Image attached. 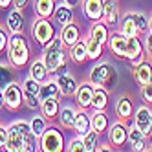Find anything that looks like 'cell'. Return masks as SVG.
<instances>
[{
	"label": "cell",
	"instance_id": "cell-1",
	"mask_svg": "<svg viewBox=\"0 0 152 152\" xmlns=\"http://www.w3.org/2000/svg\"><path fill=\"white\" fill-rule=\"evenodd\" d=\"M7 152H33L39 150V137L31 132V126L26 121H15L7 126Z\"/></svg>",
	"mask_w": 152,
	"mask_h": 152
},
{
	"label": "cell",
	"instance_id": "cell-2",
	"mask_svg": "<svg viewBox=\"0 0 152 152\" xmlns=\"http://www.w3.org/2000/svg\"><path fill=\"white\" fill-rule=\"evenodd\" d=\"M42 61L51 75H61L66 72V46L61 37H53L44 46Z\"/></svg>",
	"mask_w": 152,
	"mask_h": 152
},
{
	"label": "cell",
	"instance_id": "cell-3",
	"mask_svg": "<svg viewBox=\"0 0 152 152\" xmlns=\"http://www.w3.org/2000/svg\"><path fill=\"white\" fill-rule=\"evenodd\" d=\"M7 61L15 68H22L29 61V44L22 33H13L7 44Z\"/></svg>",
	"mask_w": 152,
	"mask_h": 152
},
{
	"label": "cell",
	"instance_id": "cell-4",
	"mask_svg": "<svg viewBox=\"0 0 152 152\" xmlns=\"http://www.w3.org/2000/svg\"><path fill=\"white\" fill-rule=\"evenodd\" d=\"M90 83L94 86H101V88L110 92L117 84V70L110 62H99L95 64L90 72Z\"/></svg>",
	"mask_w": 152,
	"mask_h": 152
},
{
	"label": "cell",
	"instance_id": "cell-5",
	"mask_svg": "<svg viewBox=\"0 0 152 152\" xmlns=\"http://www.w3.org/2000/svg\"><path fill=\"white\" fill-rule=\"evenodd\" d=\"M39 148L44 152H61L64 150V137L57 126H46L44 134L39 137Z\"/></svg>",
	"mask_w": 152,
	"mask_h": 152
},
{
	"label": "cell",
	"instance_id": "cell-6",
	"mask_svg": "<svg viewBox=\"0 0 152 152\" xmlns=\"http://www.w3.org/2000/svg\"><path fill=\"white\" fill-rule=\"evenodd\" d=\"M31 35H33V39L39 46H46L55 37V28L50 22V18L37 17L33 20V26H31Z\"/></svg>",
	"mask_w": 152,
	"mask_h": 152
},
{
	"label": "cell",
	"instance_id": "cell-7",
	"mask_svg": "<svg viewBox=\"0 0 152 152\" xmlns=\"http://www.w3.org/2000/svg\"><path fill=\"white\" fill-rule=\"evenodd\" d=\"M4 99H6V108L7 110H18L24 103V92H22V86L17 84L15 81L11 84H7V88L4 90Z\"/></svg>",
	"mask_w": 152,
	"mask_h": 152
},
{
	"label": "cell",
	"instance_id": "cell-8",
	"mask_svg": "<svg viewBox=\"0 0 152 152\" xmlns=\"http://www.w3.org/2000/svg\"><path fill=\"white\" fill-rule=\"evenodd\" d=\"M134 125L145 136H152V112H150V108L147 104L139 106L134 112Z\"/></svg>",
	"mask_w": 152,
	"mask_h": 152
},
{
	"label": "cell",
	"instance_id": "cell-9",
	"mask_svg": "<svg viewBox=\"0 0 152 152\" xmlns=\"http://www.w3.org/2000/svg\"><path fill=\"white\" fill-rule=\"evenodd\" d=\"M126 61H130L132 66L143 61V44L139 37H128L126 39Z\"/></svg>",
	"mask_w": 152,
	"mask_h": 152
},
{
	"label": "cell",
	"instance_id": "cell-10",
	"mask_svg": "<svg viewBox=\"0 0 152 152\" xmlns=\"http://www.w3.org/2000/svg\"><path fill=\"white\" fill-rule=\"evenodd\" d=\"M92 95H94V84L92 83H83L77 86L75 92V103L81 110H88L92 106Z\"/></svg>",
	"mask_w": 152,
	"mask_h": 152
},
{
	"label": "cell",
	"instance_id": "cell-11",
	"mask_svg": "<svg viewBox=\"0 0 152 152\" xmlns=\"http://www.w3.org/2000/svg\"><path fill=\"white\" fill-rule=\"evenodd\" d=\"M108 139H110L112 147H123L128 141V128L125 126V121H117L110 126L108 132Z\"/></svg>",
	"mask_w": 152,
	"mask_h": 152
},
{
	"label": "cell",
	"instance_id": "cell-12",
	"mask_svg": "<svg viewBox=\"0 0 152 152\" xmlns=\"http://www.w3.org/2000/svg\"><path fill=\"white\" fill-rule=\"evenodd\" d=\"M103 22L112 28L119 22V4L117 0H103Z\"/></svg>",
	"mask_w": 152,
	"mask_h": 152
},
{
	"label": "cell",
	"instance_id": "cell-13",
	"mask_svg": "<svg viewBox=\"0 0 152 152\" xmlns=\"http://www.w3.org/2000/svg\"><path fill=\"white\" fill-rule=\"evenodd\" d=\"M83 13L88 20H103V0H83Z\"/></svg>",
	"mask_w": 152,
	"mask_h": 152
},
{
	"label": "cell",
	"instance_id": "cell-14",
	"mask_svg": "<svg viewBox=\"0 0 152 152\" xmlns=\"http://www.w3.org/2000/svg\"><path fill=\"white\" fill-rule=\"evenodd\" d=\"M55 81H57V84H59V90H61V94H62V97H70V95H75V92H77V81H75V77L73 75H70V73H61V75H57L55 77Z\"/></svg>",
	"mask_w": 152,
	"mask_h": 152
},
{
	"label": "cell",
	"instance_id": "cell-15",
	"mask_svg": "<svg viewBox=\"0 0 152 152\" xmlns=\"http://www.w3.org/2000/svg\"><path fill=\"white\" fill-rule=\"evenodd\" d=\"M134 79L139 86L152 83V62L150 61H141L139 64L134 66Z\"/></svg>",
	"mask_w": 152,
	"mask_h": 152
},
{
	"label": "cell",
	"instance_id": "cell-16",
	"mask_svg": "<svg viewBox=\"0 0 152 152\" xmlns=\"http://www.w3.org/2000/svg\"><path fill=\"white\" fill-rule=\"evenodd\" d=\"M108 46L110 51L119 59H126V37L123 33H110L108 37Z\"/></svg>",
	"mask_w": 152,
	"mask_h": 152
},
{
	"label": "cell",
	"instance_id": "cell-17",
	"mask_svg": "<svg viewBox=\"0 0 152 152\" xmlns=\"http://www.w3.org/2000/svg\"><path fill=\"white\" fill-rule=\"evenodd\" d=\"M73 130L79 137L86 136L92 130V115L86 114V110H79L75 114V121H73Z\"/></svg>",
	"mask_w": 152,
	"mask_h": 152
},
{
	"label": "cell",
	"instance_id": "cell-18",
	"mask_svg": "<svg viewBox=\"0 0 152 152\" xmlns=\"http://www.w3.org/2000/svg\"><path fill=\"white\" fill-rule=\"evenodd\" d=\"M115 114L121 121H126V119L134 117V103L130 99V95H121L115 103Z\"/></svg>",
	"mask_w": 152,
	"mask_h": 152
},
{
	"label": "cell",
	"instance_id": "cell-19",
	"mask_svg": "<svg viewBox=\"0 0 152 152\" xmlns=\"http://www.w3.org/2000/svg\"><path fill=\"white\" fill-rule=\"evenodd\" d=\"M40 110H42V115L50 121L59 117V112H61V104H59V99L55 97H48V99H42L40 101Z\"/></svg>",
	"mask_w": 152,
	"mask_h": 152
},
{
	"label": "cell",
	"instance_id": "cell-20",
	"mask_svg": "<svg viewBox=\"0 0 152 152\" xmlns=\"http://www.w3.org/2000/svg\"><path fill=\"white\" fill-rule=\"evenodd\" d=\"M7 29L11 33H22L24 29V17H22V9H11L7 15Z\"/></svg>",
	"mask_w": 152,
	"mask_h": 152
},
{
	"label": "cell",
	"instance_id": "cell-21",
	"mask_svg": "<svg viewBox=\"0 0 152 152\" xmlns=\"http://www.w3.org/2000/svg\"><path fill=\"white\" fill-rule=\"evenodd\" d=\"M64 42V46L70 48L73 46L75 42H77L81 39V33H79V26H75L73 22L72 24H66V26H62V31H61V35H59Z\"/></svg>",
	"mask_w": 152,
	"mask_h": 152
},
{
	"label": "cell",
	"instance_id": "cell-22",
	"mask_svg": "<svg viewBox=\"0 0 152 152\" xmlns=\"http://www.w3.org/2000/svg\"><path fill=\"white\" fill-rule=\"evenodd\" d=\"M70 57L73 62L77 64H84L88 61V50H86V40L79 39L73 46H70Z\"/></svg>",
	"mask_w": 152,
	"mask_h": 152
},
{
	"label": "cell",
	"instance_id": "cell-23",
	"mask_svg": "<svg viewBox=\"0 0 152 152\" xmlns=\"http://www.w3.org/2000/svg\"><path fill=\"white\" fill-rule=\"evenodd\" d=\"M39 97H40V101L42 99H48V97H55V99H61L62 97V94H61V90H59V84H57V81L55 79H46L44 83L40 84V94H39Z\"/></svg>",
	"mask_w": 152,
	"mask_h": 152
},
{
	"label": "cell",
	"instance_id": "cell-24",
	"mask_svg": "<svg viewBox=\"0 0 152 152\" xmlns=\"http://www.w3.org/2000/svg\"><path fill=\"white\" fill-rule=\"evenodd\" d=\"M53 17H55V22L61 24V26H66V24L73 22V11H72V7L68 4L57 6L55 11H53Z\"/></svg>",
	"mask_w": 152,
	"mask_h": 152
},
{
	"label": "cell",
	"instance_id": "cell-25",
	"mask_svg": "<svg viewBox=\"0 0 152 152\" xmlns=\"http://www.w3.org/2000/svg\"><path fill=\"white\" fill-rule=\"evenodd\" d=\"M48 73L50 72H48V68H46V64H44L42 59H37V61L31 62V66H29V77H33L39 83H44L48 79Z\"/></svg>",
	"mask_w": 152,
	"mask_h": 152
},
{
	"label": "cell",
	"instance_id": "cell-26",
	"mask_svg": "<svg viewBox=\"0 0 152 152\" xmlns=\"http://www.w3.org/2000/svg\"><path fill=\"white\" fill-rule=\"evenodd\" d=\"M108 106V92L101 86H94V95H92V106L94 110H104Z\"/></svg>",
	"mask_w": 152,
	"mask_h": 152
},
{
	"label": "cell",
	"instance_id": "cell-27",
	"mask_svg": "<svg viewBox=\"0 0 152 152\" xmlns=\"http://www.w3.org/2000/svg\"><path fill=\"white\" fill-rule=\"evenodd\" d=\"M121 33L128 39V37H139V31H137V26H136V20H134V15L132 11L126 13L123 18H121Z\"/></svg>",
	"mask_w": 152,
	"mask_h": 152
},
{
	"label": "cell",
	"instance_id": "cell-28",
	"mask_svg": "<svg viewBox=\"0 0 152 152\" xmlns=\"http://www.w3.org/2000/svg\"><path fill=\"white\" fill-rule=\"evenodd\" d=\"M92 39L99 40L101 44H106L108 42V37H110V31H108V26L103 22V20H99V22H95L92 28H90V35Z\"/></svg>",
	"mask_w": 152,
	"mask_h": 152
},
{
	"label": "cell",
	"instance_id": "cell-29",
	"mask_svg": "<svg viewBox=\"0 0 152 152\" xmlns=\"http://www.w3.org/2000/svg\"><path fill=\"white\" fill-rule=\"evenodd\" d=\"M75 108L66 104V106H62L61 108V112H59V123L62 128H72L73 130V121H75Z\"/></svg>",
	"mask_w": 152,
	"mask_h": 152
},
{
	"label": "cell",
	"instance_id": "cell-30",
	"mask_svg": "<svg viewBox=\"0 0 152 152\" xmlns=\"http://www.w3.org/2000/svg\"><path fill=\"white\" fill-rule=\"evenodd\" d=\"M92 128L95 130L97 134L106 132V128H108V115L104 114V110H94V114H92Z\"/></svg>",
	"mask_w": 152,
	"mask_h": 152
},
{
	"label": "cell",
	"instance_id": "cell-31",
	"mask_svg": "<svg viewBox=\"0 0 152 152\" xmlns=\"http://www.w3.org/2000/svg\"><path fill=\"white\" fill-rule=\"evenodd\" d=\"M55 11V0H35V13L37 17L50 18Z\"/></svg>",
	"mask_w": 152,
	"mask_h": 152
},
{
	"label": "cell",
	"instance_id": "cell-32",
	"mask_svg": "<svg viewBox=\"0 0 152 152\" xmlns=\"http://www.w3.org/2000/svg\"><path fill=\"white\" fill-rule=\"evenodd\" d=\"M86 50H88V59L92 61H99L103 57V51H104V44H101L99 40H95L92 37L86 39Z\"/></svg>",
	"mask_w": 152,
	"mask_h": 152
},
{
	"label": "cell",
	"instance_id": "cell-33",
	"mask_svg": "<svg viewBox=\"0 0 152 152\" xmlns=\"http://www.w3.org/2000/svg\"><path fill=\"white\" fill-rule=\"evenodd\" d=\"M13 70L9 64H0V92H4L7 88V84L13 83Z\"/></svg>",
	"mask_w": 152,
	"mask_h": 152
},
{
	"label": "cell",
	"instance_id": "cell-34",
	"mask_svg": "<svg viewBox=\"0 0 152 152\" xmlns=\"http://www.w3.org/2000/svg\"><path fill=\"white\" fill-rule=\"evenodd\" d=\"M40 84H42V83L35 81L33 77L24 79V83H22V92H24V95H33V97H39V94H40Z\"/></svg>",
	"mask_w": 152,
	"mask_h": 152
},
{
	"label": "cell",
	"instance_id": "cell-35",
	"mask_svg": "<svg viewBox=\"0 0 152 152\" xmlns=\"http://www.w3.org/2000/svg\"><path fill=\"white\" fill-rule=\"evenodd\" d=\"M29 126H31V132L35 134V137H40L42 134H44V130H46V117H44V115H35V117H31Z\"/></svg>",
	"mask_w": 152,
	"mask_h": 152
},
{
	"label": "cell",
	"instance_id": "cell-36",
	"mask_svg": "<svg viewBox=\"0 0 152 152\" xmlns=\"http://www.w3.org/2000/svg\"><path fill=\"white\" fill-rule=\"evenodd\" d=\"M134 15V20H136V26H137V31H139V35H145L147 31L150 29V20L147 18L145 13H137V11H132Z\"/></svg>",
	"mask_w": 152,
	"mask_h": 152
},
{
	"label": "cell",
	"instance_id": "cell-37",
	"mask_svg": "<svg viewBox=\"0 0 152 152\" xmlns=\"http://www.w3.org/2000/svg\"><path fill=\"white\" fill-rule=\"evenodd\" d=\"M97 137H99V134H97L94 128H92L86 136H83V141H84V152H94V150L97 148Z\"/></svg>",
	"mask_w": 152,
	"mask_h": 152
},
{
	"label": "cell",
	"instance_id": "cell-38",
	"mask_svg": "<svg viewBox=\"0 0 152 152\" xmlns=\"http://www.w3.org/2000/svg\"><path fill=\"white\" fill-rule=\"evenodd\" d=\"M66 150H68V152H79V150H84V141H83V137L75 136V137L70 141V143H68Z\"/></svg>",
	"mask_w": 152,
	"mask_h": 152
},
{
	"label": "cell",
	"instance_id": "cell-39",
	"mask_svg": "<svg viewBox=\"0 0 152 152\" xmlns=\"http://www.w3.org/2000/svg\"><path fill=\"white\" fill-rule=\"evenodd\" d=\"M139 139H147V136L141 132L136 125H132V126L128 128V141H130V143H134V141H139Z\"/></svg>",
	"mask_w": 152,
	"mask_h": 152
},
{
	"label": "cell",
	"instance_id": "cell-40",
	"mask_svg": "<svg viewBox=\"0 0 152 152\" xmlns=\"http://www.w3.org/2000/svg\"><path fill=\"white\" fill-rule=\"evenodd\" d=\"M7 44H9V33L4 29V26H0V53L7 51Z\"/></svg>",
	"mask_w": 152,
	"mask_h": 152
},
{
	"label": "cell",
	"instance_id": "cell-41",
	"mask_svg": "<svg viewBox=\"0 0 152 152\" xmlns=\"http://www.w3.org/2000/svg\"><path fill=\"white\" fill-rule=\"evenodd\" d=\"M141 97L147 104H152V83L141 86Z\"/></svg>",
	"mask_w": 152,
	"mask_h": 152
},
{
	"label": "cell",
	"instance_id": "cell-42",
	"mask_svg": "<svg viewBox=\"0 0 152 152\" xmlns=\"http://www.w3.org/2000/svg\"><path fill=\"white\" fill-rule=\"evenodd\" d=\"M6 143H7V126L0 125V148L6 150Z\"/></svg>",
	"mask_w": 152,
	"mask_h": 152
},
{
	"label": "cell",
	"instance_id": "cell-43",
	"mask_svg": "<svg viewBox=\"0 0 152 152\" xmlns=\"http://www.w3.org/2000/svg\"><path fill=\"white\" fill-rule=\"evenodd\" d=\"M145 50H147L148 55L152 57V29H148L145 33Z\"/></svg>",
	"mask_w": 152,
	"mask_h": 152
},
{
	"label": "cell",
	"instance_id": "cell-44",
	"mask_svg": "<svg viewBox=\"0 0 152 152\" xmlns=\"http://www.w3.org/2000/svg\"><path fill=\"white\" fill-rule=\"evenodd\" d=\"M132 145V150L136 152H141V150H147V145H145V139H139V141H134V143H130Z\"/></svg>",
	"mask_w": 152,
	"mask_h": 152
},
{
	"label": "cell",
	"instance_id": "cell-45",
	"mask_svg": "<svg viewBox=\"0 0 152 152\" xmlns=\"http://www.w3.org/2000/svg\"><path fill=\"white\" fill-rule=\"evenodd\" d=\"M13 4H15V7H18V9H24V7L29 4V0H13Z\"/></svg>",
	"mask_w": 152,
	"mask_h": 152
},
{
	"label": "cell",
	"instance_id": "cell-46",
	"mask_svg": "<svg viewBox=\"0 0 152 152\" xmlns=\"http://www.w3.org/2000/svg\"><path fill=\"white\" fill-rule=\"evenodd\" d=\"M13 4V0H0V9H7Z\"/></svg>",
	"mask_w": 152,
	"mask_h": 152
},
{
	"label": "cell",
	"instance_id": "cell-47",
	"mask_svg": "<svg viewBox=\"0 0 152 152\" xmlns=\"http://www.w3.org/2000/svg\"><path fill=\"white\" fill-rule=\"evenodd\" d=\"M95 150H112V145L110 143H104V145H97Z\"/></svg>",
	"mask_w": 152,
	"mask_h": 152
},
{
	"label": "cell",
	"instance_id": "cell-48",
	"mask_svg": "<svg viewBox=\"0 0 152 152\" xmlns=\"http://www.w3.org/2000/svg\"><path fill=\"white\" fill-rule=\"evenodd\" d=\"M81 0H64V4H68L70 7H75V6H79Z\"/></svg>",
	"mask_w": 152,
	"mask_h": 152
},
{
	"label": "cell",
	"instance_id": "cell-49",
	"mask_svg": "<svg viewBox=\"0 0 152 152\" xmlns=\"http://www.w3.org/2000/svg\"><path fill=\"white\" fill-rule=\"evenodd\" d=\"M6 106V99H4V92H0V108Z\"/></svg>",
	"mask_w": 152,
	"mask_h": 152
},
{
	"label": "cell",
	"instance_id": "cell-50",
	"mask_svg": "<svg viewBox=\"0 0 152 152\" xmlns=\"http://www.w3.org/2000/svg\"><path fill=\"white\" fill-rule=\"evenodd\" d=\"M150 29H152V20H150Z\"/></svg>",
	"mask_w": 152,
	"mask_h": 152
}]
</instances>
